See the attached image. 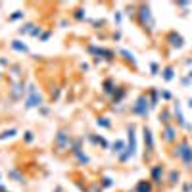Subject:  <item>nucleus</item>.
I'll return each instance as SVG.
<instances>
[{
  "label": "nucleus",
  "instance_id": "f257e3e1",
  "mask_svg": "<svg viewBox=\"0 0 192 192\" xmlns=\"http://www.w3.org/2000/svg\"><path fill=\"white\" fill-rule=\"evenodd\" d=\"M138 16V25H142V29L148 31V33H152L154 29V17H152V10H150V6L148 4H138V12H134Z\"/></svg>",
  "mask_w": 192,
  "mask_h": 192
},
{
  "label": "nucleus",
  "instance_id": "f03ea898",
  "mask_svg": "<svg viewBox=\"0 0 192 192\" xmlns=\"http://www.w3.org/2000/svg\"><path fill=\"white\" fill-rule=\"evenodd\" d=\"M42 106V94L37 90L35 85L27 87V98H25V110H33V108H40Z\"/></svg>",
  "mask_w": 192,
  "mask_h": 192
},
{
  "label": "nucleus",
  "instance_id": "7ed1b4c3",
  "mask_svg": "<svg viewBox=\"0 0 192 192\" xmlns=\"http://www.w3.org/2000/svg\"><path fill=\"white\" fill-rule=\"evenodd\" d=\"M148 110H150V100H148L146 94H140L137 98V102L133 104V108H131V111L134 113V115H140V117H146Z\"/></svg>",
  "mask_w": 192,
  "mask_h": 192
},
{
  "label": "nucleus",
  "instance_id": "20e7f679",
  "mask_svg": "<svg viewBox=\"0 0 192 192\" xmlns=\"http://www.w3.org/2000/svg\"><path fill=\"white\" fill-rule=\"evenodd\" d=\"M71 144V137H69V131L66 129V127H60L58 134H56V146H58V150H66V148H69Z\"/></svg>",
  "mask_w": 192,
  "mask_h": 192
},
{
  "label": "nucleus",
  "instance_id": "39448f33",
  "mask_svg": "<svg viewBox=\"0 0 192 192\" xmlns=\"http://www.w3.org/2000/svg\"><path fill=\"white\" fill-rule=\"evenodd\" d=\"M115 88H117V83H115V79H113V77H108V79H104V83H102V90H104V94H106V96H113Z\"/></svg>",
  "mask_w": 192,
  "mask_h": 192
},
{
  "label": "nucleus",
  "instance_id": "423d86ee",
  "mask_svg": "<svg viewBox=\"0 0 192 192\" xmlns=\"http://www.w3.org/2000/svg\"><path fill=\"white\" fill-rule=\"evenodd\" d=\"M167 42H169V44H171L173 48H181L183 46V37H181V35L179 33H175V31H171V33H169L167 35Z\"/></svg>",
  "mask_w": 192,
  "mask_h": 192
},
{
  "label": "nucleus",
  "instance_id": "0eeeda50",
  "mask_svg": "<svg viewBox=\"0 0 192 192\" xmlns=\"http://www.w3.org/2000/svg\"><path fill=\"white\" fill-rule=\"evenodd\" d=\"M10 46H12L16 52H21V54H27V52H29V46H27L23 40H17V39H13V40L10 42Z\"/></svg>",
  "mask_w": 192,
  "mask_h": 192
},
{
  "label": "nucleus",
  "instance_id": "6e6552de",
  "mask_svg": "<svg viewBox=\"0 0 192 192\" xmlns=\"http://www.w3.org/2000/svg\"><path fill=\"white\" fill-rule=\"evenodd\" d=\"M71 17H73L75 21H85L87 19V12L83 10V6H77V8L71 12Z\"/></svg>",
  "mask_w": 192,
  "mask_h": 192
},
{
  "label": "nucleus",
  "instance_id": "1a4fd4ad",
  "mask_svg": "<svg viewBox=\"0 0 192 192\" xmlns=\"http://www.w3.org/2000/svg\"><path fill=\"white\" fill-rule=\"evenodd\" d=\"M119 56H121V58L127 62V63H131V66L134 67V66H137V60H134V56L129 52V50H119Z\"/></svg>",
  "mask_w": 192,
  "mask_h": 192
},
{
  "label": "nucleus",
  "instance_id": "9d476101",
  "mask_svg": "<svg viewBox=\"0 0 192 192\" xmlns=\"http://www.w3.org/2000/svg\"><path fill=\"white\" fill-rule=\"evenodd\" d=\"M35 27H37V23H25V25H21L17 29V33L19 35H31L35 31Z\"/></svg>",
  "mask_w": 192,
  "mask_h": 192
},
{
  "label": "nucleus",
  "instance_id": "9b49d317",
  "mask_svg": "<svg viewBox=\"0 0 192 192\" xmlns=\"http://www.w3.org/2000/svg\"><path fill=\"white\" fill-rule=\"evenodd\" d=\"M23 17H25V12L23 10H16L12 16H8V21H17V19H23Z\"/></svg>",
  "mask_w": 192,
  "mask_h": 192
},
{
  "label": "nucleus",
  "instance_id": "f8f14e48",
  "mask_svg": "<svg viewBox=\"0 0 192 192\" xmlns=\"http://www.w3.org/2000/svg\"><path fill=\"white\" fill-rule=\"evenodd\" d=\"M96 123L100 125V127H106V129H110V127H111V123L108 121V117H98V119H96Z\"/></svg>",
  "mask_w": 192,
  "mask_h": 192
},
{
  "label": "nucleus",
  "instance_id": "ddd939ff",
  "mask_svg": "<svg viewBox=\"0 0 192 192\" xmlns=\"http://www.w3.org/2000/svg\"><path fill=\"white\" fill-rule=\"evenodd\" d=\"M171 79H173V67H167L165 71H163V81H167V83H169Z\"/></svg>",
  "mask_w": 192,
  "mask_h": 192
},
{
  "label": "nucleus",
  "instance_id": "4468645a",
  "mask_svg": "<svg viewBox=\"0 0 192 192\" xmlns=\"http://www.w3.org/2000/svg\"><path fill=\"white\" fill-rule=\"evenodd\" d=\"M165 138H167V140H173V138H175V129H173L171 125L165 129Z\"/></svg>",
  "mask_w": 192,
  "mask_h": 192
},
{
  "label": "nucleus",
  "instance_id": "2eb2a0df",
  "mask_svg": "<svg viewBox=\"0 0 192 192\" xmlns=\"http://www.w3.org/2000/svg\"><path fill=\"white\" fill-rule=\"evenodd\" d=\"M13 134H16V129H10V131H4L2 134H0V138H2V140H4V138H12Z\"/></svg>",
  "mask_w": 192,
  "mask_h": 192
},
{
  "label": "nucleus",
  "instance_id": "dca6fc26",
  "mask_svg": "<svg viewBox=\"0 0 192 192\" xmlns=\"http://www.w3.org/2000/svg\"><path fill=\"white\" fill-rule=\"evenodd\" d=\"M138 192H150V184L148 183H140L138 184Z\"/></svg>",
  "mask_w": 192,
  "mask_h": 192
},
{
  "label": "nucleus",
  "instance_id": "f3484780",
  "mask_svg": "<svg viewBox=\"0 0 192 192\" xmlns=\"http://www.w3.org/2000/svg\"><path fill=\"white\" fill-rule=\"evenodd\" d=\"M50 35H52V31H46V33H42L40 37H39V40H40V42H44V40H48V39H50Z\"/></svg>",
  "mask_w": 192,
  "mask_h": 192
},
{
  "label": "nucleus",
  "instance_id": "a211bd4d",
  "mask_svg": "<svg viewBox=\"0 0 192 192\" xmlns=\"http://www.w3.org/2000/svg\"><path fill=\"white\" fill-rule=\"evenodd\" d=\"M39 111L42 113V115H48V113H50V108H46V106H40V108H39Z\"/></svg>",
  "mask_w": 192,
  "mask_h": 192
},
{
  "label": "nucleus",
  "instance_id": "6ab92c4d",
  "mask_svg": "<svg viewBox=\"0 0 192 192\" xmlns=\"http://www.w3.org/2000/svg\"><path fill=\"white\" fill-rule=\"evenodd\" d=\"M31 140H33V133L27 131V133H25V142H31Z\"/></svg>",
  "mask_w": 192,
  "mask_h": 192
},
{
  "label": "nucleus",
  "instance_id": "aec40b11",
  "mask_svg": "<svg viewBox=\"0 0 192 192\" xmlns=\"http://www.w3.org/2000/svg\"><path fill=\"white\" fill-rule=\"evenodd\" d=\"M152 75H158V63H152Z\"/></svg>",
  "mask_w": 192,
  "mask_h": 192
},
{
  "label": "nucleus",
  "instance_id": "412c9836",
  "mask_svg": "<svg viewBox=\"0 0 192 192\" xmlns=\"http://www.w3.org/2000/svg\"><path fill=\"white\" fill-rule=\"evenodd\" d=\"M188 108H192V98H190V100H188Z\"/></svg>",
  "mask_w": 192,
  "mask_h": 192
}]
</instances>
